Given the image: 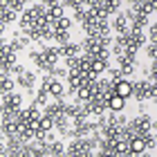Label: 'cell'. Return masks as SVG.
I'll use <instances>...</instances> for the list:
<instances>
[{
	"label": "cell",
	"instance_id": "1",
	"mask_svg": "<svg viewBox=\"0 0 157 157\" xmlns=\"http://www.w3.org/2000/svg\"><path fill=\"white\" fill-rule=\"evenodd\" d=\"M59 59H61V49H56V47H49L43 54H32V61H36L43 70H54Z\"/></svg>",
	"mask_w": 157,
	"mask_h": 157
},
{
	"label": "cell",
	"instance_id": "2",
	"mask_svg": "<svg viewBox=\"0 0 157 157\" xmlns=\"http://www.w3.org/2000/svg\"><path fill=\"white\" fill-rule=\"evenodd\" d=\"M132 94L137 99H153L157 94V88H155V81H141L137 85H132Z\"/></svg>",
	"mask_w": 157,
	"mask_h": 157
},
{
	"label": "cell",
	"instance_id": "3",
	"mask_svg": "<svg viewBox=\"0 0 157 157\" xmlns=\"http://www.w3.org/2000/svg\"><path fill=\"white\" fill-rule=\"evenodd\" d=\"M92 148H94V144H88V141H74L67 153L70 155H90Z\"/></svg>",
	"mask_w": 157,
	"mask_h": 157
},
{
	"label": "cell",
	"instance_id": "4",
	"mask_svg": "<svg viewBox=\"0 0 157 157\" xmlns=\"http://www.w3.org/2000/svg\"><path fill=\"white\" fill-rule=\"evenodd\" d=\"M144 151H146V139H144V137H132V139H128V153L139 155V153H144Z\"/></svg>",
	"mask_w": 157,
	"mask_h": 157
},
{
	"label": "cell",
	"instance_id": "5",
	"mask_svg": "<svg viewBox=\"0 0 157 157\" xmlns=\"http://www.w3.org/2000/svg\"><path fill=\"white\" fill-rule=\"evenodd\" d=\"M115 94H119V97H130L132 94V85L126 81V78H119V81H115Z\"/></svg>",
	"mask_w": 157,
	"mask_h": 157
},
{
	"label": "cell",
	"instance_id": "6",
	"mask_svg": "<svg viewBox=\"0 0 157 157\" xmlns=\"http://www.w3.org/2000/svg\"><path fill=\"white\" fill-rule=\"evenodd\" d=\"M45 11H47V16L54 20H61L63 18V5L61 2H49V5H45Z\"/></svg>",
	"mask_w": 157,
	"mask_h": 157
},
{
	"label": "cell",
	"instance_id": "7",
	"mask_svg": "<svg viewBox=\"0 0 157 157\" xmlns=\"http://www.w3.org/2000/svg\"><path fill=\"white\" fill-rule=\"evenodd\" d=\"M45 115H49L54 119V124H56V121H61L63 117H65V105H63V103H54V105H49V108H47Z\"/></svg>",
	"mask_w": 157,
	"mask_h": 157
},
{
	"label": "cell",
	"instance_id": "8",
	"mask_svg": "<svg viewBox=\"0 0 157 157\" xmlns=\"http://www.w3.org/2000/svg\"><path fill=\"white\" fill-rule=\"evenodd\" d=\"M13 63H16V54H13L11 47H2V70L11 67Z\"/></svg>",
	"mask_w": 157,
	"mask_h": 157
},
{
	"label": "cell",
	"instance_id": "9",
	"mask_svg": "<svg viewBox=\"0 0 157 157\" xmlns=\"http://www.w3.org/2000/svg\"><path fill=\"white\" fill-rule=\"evenodd\" d=\"M61 54L65 56V59H78V45H70V43H65V45L61 47Z\"/></svg>",
	"mask_w": 157,
	"mask_h": 157
},
{
	"label": "cell",
	"instance_id": "10",
	"mask_svg": "<svg viewBox=\"0 0 157 157\" xmlns=\"http://www.w3.org/2000/svg\"><path fill=\"white\" fill-rule=\"evenodd\" d=\"M108 108H110V110H121V108H124V97L112 94V97L108 99Z\"/></svg>",
	"mask_w": 157,
	"mask_h": 157
},
{
	"label": "cell",
	"instance_id": "11",
	"mask_svg": "<svg viewBox=\"0 0 157 157\" xmlns=\"http://www.w3.org/2000/svg\"><path fill=\"white\" fill-rule=\"evenodd\" d=\"M52 126H54V119L49 117V115H40V130L38 132H49L52 130Z\"/></svg>",
	"mask_w": 157,
	"mask_h": 157
},
{
	"label": "cell",
	"instance_id": "12",
	"mask_svg": "<svg viewBox=\"0 0 157 157\" xmlns=\"http://www.w3.org/2000/svg\"><path fill=\"white\" fill-rule=\"evenodd\" d=\"M112 153H115V155H128V139L121 137L115 144V148H112Z\"/></svg>",
	"mask_w": 157,
	"mask_h": 157
},
{
	"label": "cell",
	"instance_id": "13",
	"mask_svg": "<svg viewBox=\"0 0 157 157\" xmlns=\"http://www.w3.org/2000/svg\"><path fill=\"white\" fill-rule=\"evenodd\" d=\"M119 72L121 74H130L132 72V59H119Z\"/></svg>",
	"mask_w": 157,
	"mask_h": 157
},
{
	"label": "cell",
	"instance_id": "14",
	"mask_svg": "<svg viewBox=\"0 0 157 157\" xmlns=\"http://www.w3.org/2000/svg\"><path fill=\"white\" fill-rule=\"evenodd\" d=\"M11 18H13V9H7V2H5V5H2V11H0V23L7 25Z\"/></svg>",
	"mask_w": 157,
	"mask_h": 157
},
{
	"label": "cell",
	"instance_id": "15",
	"mask_svg": "<svg viewBox=\"0 0 157 157\" xmlns=\"http://www.w3.org/2000/svg\"><path fill=\"white\" fill-rule=\"evenodd\" d=\"M115 29L121 34V36H124V34H128V23H126V18H124V16H119V18L115 20Z\"/></svg>",
	"mask_w": 157,
	"mask_h": 157
},
{
	"label": "cell",
	"instance_id": "16",
	"mask_svg": "<svg viewBox=\"0 0 157 157\" xmlns=\"http://www.w3.org/2000/svg\"><path fill=\"white\" fill-rule=\"evenodd\" d=\"M105 65H108V61H103V59H92V72H94V74L103 72Z\"/></svg>",
	"mask_w": 157,
	"mask_h": 157
},
{
	"label": "cell",
	"instance_id": "17",
	"mask_svg": "<svg viewBox=\"0 0 157 157\" xmlns=\"http://www.w3.org/2000/svg\"><path fill=\"white\" fill-rule=\"evenodd\" d=\"M135 7H137V9H141L146 16H151V13L155 11V2H135Z\"/></svg>",
	"mask_w": 157,
	"mask_h": 157
},
{
	"label": "cell",
	"instance_id": "18",
	"mask_svg": "<svg viewBox=\"0 0 157 157\" xmlns=\"http://www.w3.org/2000/svg\"><path fill=\"white\" fill-rule=\"evenodd\" d=\"M67 29H70V20H67L65 16L54 23V32H67Z\"/></svg>",
	"mask_w": 157,
	"mask_h": 157
},
{
	"label": "cell",
	"instance_id": "19",
	"mask_svg": "<svg viewBox=\"0 0 157 157\" xmlns=\"http://www.w3.org/2000/svg\"><path fill=\"white\" fill-rule=\"evenodd\" d=\"M49 92H52L54 97H61V94H63V85H61V81H54V78H52V81H49Z\"/></svg>",
	"mask_w": 157,
	"mask_h": 157
},
{
	"label": "cell",
	"instance_id": "20",
	"mask_svg": "<svg viewBox=\"0 0 157 157\" xmlns=\"http://www.w3.org/2000/svg\"><path fill=\"white\" fill-rule=\"evenodd\" d=\"M20 85H25V88H32V85H34V74L23 72V74H20Z\"/></svg>",
	"mask_w": 157,
	"mask_h": 157
},
{
	"label": "cell",
	"instance_id": "21",
	"mask_svg": "<svg viewBox=\"0 0 157 157\" xmlns=\"http://www.w3.org/2000/svg\"><path fill=\"white\" fill-rule=\"evenodd\" d=\"M0 88H2V94H7V92L13 88V81H11V78H7V76H2V83H0Z\"/></svg>",
	"mask_w": 157,
	"mask_h": 157
},
{
	"label": "cell",
	"instance_id": "22",
	"mask_svg": "<svg viewBox=\"0 0 157 157\" xmlns=\"http://www.w3.org/2000/svg\"><path fill=\"white\" fill-rule=\"evenodd\" d=\"M7 7L16 11V9H23V7H25V2H23V0H11V2H7Z\"/></svg>",
	"mask_w": 157,
	"mask_h": 157
},
{
	"label": "cell",
	"instance_id": "23",
	"mask_svg": "<svg viewBox=\"0 0 157 157\" xmlns=\"http://www.w3.org/2000/svg\"><path fill=\"white\" fill-rule=\"evenodd\" d=\"M25 43H27V40H23V38H16V40L11 43V49H20V47L25 45Z\"/></svg>",
	"mask_w": 157,
	"mask_h": 157
},
{
	"label": "cell",
	"instance_id": "24",
	"mask_svg": "<svg viewBox=\"0 0 157 157\" xmlns=\"http://www.w3.org/2000/svg\"><path fill=\"white\" fill-rule=\"evenodd\" d=\"M148 56H151V59H155V56H157V49H155V43H151V47H148Z\"/></svg>",
	"mask_w": 157,
	"mask_h": 157
},
{
	"label": "cell",
	"instance_id": "25",
	"mask_svg": "<svg viewBox=\"0 0 157 157\" xmlns=\"http://www.w3.org/2000/svg\"><path fill=\"white\" fill-rule=\"evenodd\" d=\"M52 153H56V155L63 153V146H61V144H54V146H52Z\"/></svg>",
	"mask_w": 157,
	"mask_h": 157
},
{
	"label": "cell",
	"instance_id": "26",
	"mask_svg": "<svg viewBox=\"0 0 157 157\" xmlns=\"http://www.w3.org/2000/svg\"><path fill=\"white\" fill-rule=\"evenodd\" d=\"M155 38H157V29L151 27V43H155Z\"/></svg>",
	"mask_w": 157,
	"mask_h": 157
}]
</instances>
